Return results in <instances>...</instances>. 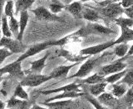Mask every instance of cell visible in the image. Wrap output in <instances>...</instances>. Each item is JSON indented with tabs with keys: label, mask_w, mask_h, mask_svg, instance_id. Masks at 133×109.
I'll list each match as a JSON object with an SVG mask.
<instances>
[{
	"label": "cell",
	"mask_w": 133,
	"mask_h": 109,
	"mask_svg": "<svg viewBox=\"0 0 133 109\" xmlns=\"http://www.w3.org/2000/svg\"><path fill=\"white\" fill-rule=\"evenodd\" d=\"M81 18L87 20L91 23H96L100 19V15L97 11L88 7H83L81 14Z\"/></svg>",
	"instance_id": "ac0fdd59"
},
{
	"label": "cell",
	"mask_w": 133,
	"mask_h": 109,
	"mask_svg": "<svg viewBox=\"0 0 133 109\" xmlns=\"http://www.w3.org/2000/svg\"><path fill=\"white\" fill-rule=\"evenodd\" d=\"M127 90H128V86L127 84L116 82L113 83V85H112L111 94L116 98H122L126 94Z\"/></svg>",
	"instance_id": "7402d4cb"
},
{
	"label": "cell",
	"mask_w": 133,
	"mask_h": 109,
	"mask_svg": "<svg viewBox=\"0 0 133 109\" xmlns=\"http://www.w3.org/2000/svg\"><path fill=\"white\" fill-rule=\"evenodd\" d=\"M133 39V30L131 28H121V36L114 42V45L127 43Z\"/></svg>",
	"instance_id": "d6986e66"
},
{
	"label": "cell",
	"mask_w": 133,
	"mask_h": 109,
	"mask_svg": "<svg viewBox=\"0 0 133 109\" xmlns=\"http://www.w3.org/2000/svg\"><path fill=\"white\" fill-rule=\"evenodd\" d=\"M52 1H53V0H52Z\"/></svg>",
	"instance_id": "681fc988"
},
{
	"label": "cell",
	"mask_w": 133,
	"mask_h": 109,
	"mask_svg": "<svg viewBox=\"0 0 133 109\" xmlns=\"http://www.w3.org/2000/svg\"><path fill=\"white\" fill-rule=\"evenodd\" d=\"M108 1H110L111 3H119L121 0H108Z\"/></svg>",
	"instance_id": "bcb514c9"
},
{
	"label": "cell",
	"mask_w": 133,
	"mask_h": 109,
	"mask_svg": "<svg viewBox=\"0 0 133 109\" xmlns=\"http://www.w3.org/2000/svg\"><path fill=\"white\" fill-rule=\"evenodd\" d=\"M1 33L4 37H12V33L9 29V26H8V18L3 14L2 16V21H1Z\"/></svg>",
	"instance_id": "1f68e13d"
},
{
	"label": "cell",
	"mask_w": 133,
	"mask_h": 109,
	"mask_svg": "<svg viewBox=\"0 0 133 109\" xmlns=\"http://www.w3.org/2000/svg\"><path fill=\"white\" fill-rule=\"evenodd\" d=\"M0 109H5V103L0 99Z\"/></svg>",
	"instance_id": "7bdbcfd3"
},
{
	"label": "cell",
	"mask_w": 133,
	"mask_h": 109,
	"mask_svg": "<svg viewBox=\"0 0 133 109\" xmlns=\"http://www.w3.org/2000/svg\"><path fill=\"white\" fill-rule=\"evenodd\" d=\"M123 14L127 15V18L133 19V7L131 6L129 8H123Z\"/></svg>",
	"instance_id": "f35d334b"
},
{
	"label": "cell",
	"mask_w": 133,
	"mask_h": 109,
	"mask_svg": "<svg viewBox=\"0 0 133 109\" xmlns=\"http://www.w3.org/2000/svg\"><path fill=\"white\" fill-rule=\"evenodd\" d=\"M49 55H50V53L48 52L43 57L40 58V59L32 62L30 68L27 71H23L24 74L25 75H27V74H41L42 72H43V68H45L46 60L48 58Z\"/></svg>",
	"instance_id": "7c38bea8"
},
{
	"label": "cell",
	"mask_w": 133,
	"mask_h": 109,
	"mask_svg": "<svg viewBox=\"0 0 133 109\" xmlns=\"http://www.w3.org/2000/svg\"><path fill=\"white\" fill-rule=\"evenodd\" d=\"M114 46V42L113 41H110V42H106V43H103L101 44H97L95 46H91V47H88L86 48H83L80 51L81 55H84V56H93V55H97L98 53H101L102 52L105 51V50L110 48L111 47H113Z\"/></svg>",
	"instance_id": "30bf717a"
},
{
	"label": "cell",
	"mask_w": 133,
	"mask_h": 109,
	"mask_svg": "<svg viewBox=\"0 0 133 109\" xmlns=\"http://www.w3.org/2000/svg\"><path fill=\"white\" fill-rule=\"evenodd\" d=\"M102 14L106 18L116 19L123 14V8L120 3H110L102 8Z\"/></svg>",
	"instance_id": "8992f818"
},
{
	"label": "cell",
	"mask_w": 133,
	"mask_h": 109,
	"mask_svg": "<svg viewBox=\"0 0 133 109\" xmlns=\"http://www.w3.org/2000/svg\"><path fill=\"white\" fill-rule=\"evenodd\" d=\"M28 109H48V108L43 107H41L40 105H32L31 107H29Z\"/></svg>",
	"instance_id": "b9f144b4"
},
{
	"label": "cell",
	"mask_w": 133,
	"mask_h": 109,
	"mask_svg": "<svg viewBox=\"0 0 133 109\" xmlns=\"http://www.w3.org/2000/svg\"><path fill=\"white\" fill-rule=\"evenodd\" d=\"M57 54L59 56H62L66 57V59H68L69 61L72 62H80L81 61L87 59L88 58L89 56H84V57H77V56H72L68 51H65V50H62L60 49L59 51H57Z\"/></svg>",
	"instance_id": "484cf974"
},
{
	"label": "cell",
	"mask_w": 133,
	"mask_h": 109,
	"mask_svg": "<svg viewBox=\"0 0 133 109\" xmlns=\"http://www.w3.org/2000/svg\"><path fill=\"white\" fill-rule=\"evenodd\" d=\"M19 14H20V18L18 21L19 33H18V37H17V39L19 40V41H22L24 31H25V29H26V27H27L28 23L29 14H28V10L22 11V12H20Z\"/></svg>",
	"instance_id": "2e32d148"
},
{
	"label": "cell",
	"mask_w": 133,
	"mask_h": 109,
	"mask_svg": "<svg viewBox=\"0 0 133 109\" xmlns=\"http://www.w3.org/2000/svg\"><path fill=\"white\" fill-rule=\"evenodd\" d=\"M102 82H105V77L102 76V75H100L98 73H94L93 75H91V76H89L88 78H87L84 80H82V83H87V84L92 85V84H96V83H99Z\"/></svg>",
	"instance_id": "83f0119b"
},
{
	"label": "cell",
	"mask_w": 133,
	"mask_h": 109,
	"mask_svg": "<svg viewBox=\"0 0 133 109\" xmlns=\"http://www.w3.org/2000/svg\"><path fill=\"white\" fill-rule=\"evenodd\" d=\"M99 59V57H92V58H88V60H87L84 63H83L81 67L79 70L77 72L73 74L72 76L69 77V78H85L86 76H87L95 68V65L97 63V60Z\"/></svg>",
	"instance_id": "9c48e42d"
},
{
	"label": "cell",
	"mask_w": 133,
	"mask_h": 109,
	"mask_svg": "<svg viewBox=\"0 0 133 109\" xmlns=\"http://www.w3.org/2000/svg\"><path fill=\"white\" fill-rule=\"evenodd\" d=\"M97 100L101 104H104V105H107L108 107H116L118 102L117 99L114 98L111 93H105V92L101 95H99Z\"/></svg>",
	"instance_id": "44dd1931"
},
{
	"label": "cell",
	"mask_w": 133,
	"mask_h": 109,
	"mask_svg": "<svg viewBox=\"0 0 133 109\" xmlns=\"http://www.w3.org/2000/svg\"><path fill=\"white\" fill-rule=\"evenodd\" d=\"M8 109H14V108H8Z\"/></svg>",
	"instance_id": "c3c4849f"
},
{
	"label": "cell",
	"mask_w": 133,
	"mask_h": 109,
	"mask_svg": "<svg viewBox=\"0 0 133 109\" xmlns=\"http://www.w3.org/2000/svg\"><path fill=\"white\" fill-rule=\"evenodd\" d=\"M114 33L113 30L107 27H104L97 23H88L84 28L72 33L73 37H86L88 35H107Z\"/></svg>",
	"instance_id": "6da1fadb"
},
{
	"label": "cell",
	"mask_w": 133,
	"mask_h": 109,
	"mask_svg": "<svg viewBox=\"0 0 133 109\" xmlns=\"http://www.w3.org/2000/svg\"><path fill=\"white\" fill-rule=\"evenodd\" d=\"M30 107V102L28 100H23L18 98L12 97L8 100L7 107L14 109H28Z\"/></svg>",
	"instance_id": "5bb4252c"
},
{
	"label": "cell",
	"mask_w": 133,
	"mask_h": 109,
	"mask_svg": "<svg viewBox=\"0 0 133 109\" xmlns=\"http://www.w3.org/2000/svg\"><path fill=\"white\" fill-rule=\"evenodd\" d=\"M12 53L10 51H8V49L4 48H0V65H1L3 61L6 59L7 57H10L12 55Z\"/></svg>",
	"instance_id": "8d00e7d4"
},
{
	"label": "cell",
	"mask_w": 133,
	"mask_h": 109,
	"mask_svg": "<svg viewBox=\"0 0 133 109\" xmlns=\"http://www.w3.org/2000/svg\"><path fill=\"white\" fill-rule=\"evenodd\" d=\"M88 1H98V0H80L81 3H86V2H88Z\"/></svg>",
	"instance_id": "f6af8a7d"
},
{
	"label": "cell",
	"mask_w": 133,
	"mask_h": 109,
	"mask_svg": "<svg viewBox=\"0 0 133 109\" xmlns=\"http://www.w3.org/2000/svg\"><path fill=\"white\" fill-rule=\"evenodd\" d=\"M116 25L120 28H131L133 26V19L129 18H123V17H118L114 19Z\"/></svg>",
	"instance_id": "4dcf8cb0"
},
{
	"label": "cell",
	"mask_w": 133,
	"mask_h": 109,
	"mask_svg": "<svg viewBox=\"0 0 133 109\" xmlns=\"http://www.w3.org/2000/svg\"><path fill=\"white\" fill-rule=\"evenodd\" d=\"M0 73L2 74H8L11 78L21 80L24 76V72L22 69V62L14 61L11 63L3 67L0 68Z\"/></svg>",
	"instance_id": "5b68a950"
},
{
	"label": "cell",
	"mask_w": 133,
	"mask_h": 109,
	"mask_svg": "<svg viewBox=\"0 0 133 109\" xmlns=\"http://www.w3.org/2000/svg\"><path fill=\"white\" fill-rule=\"evenodd\" d=\"M81 87V84H77V83H70V84L62 86L61 87H57V88L54 89H50V90H43V91H39V93L43 95H49V94H53V93H62V92H69V91H81L79 89V87Z\"/></svg>",
	"instance_id": "4fadbf2b"
},
{
	"label": "cell",
	"mask_w": 133,
	"mask_h": 109,
	"mask_svg": "<svg viewBox=\"0 0 133 109\" xmlns=\"http://www.w3.org/2000/svg\"><path fill=\"white\" fill-rule=\"evenodd\" d=\"M52 78L49 75L43 74H27L20 80V84L23 87H35L42 85L43 83L51 80Z\"/></svg>",
	"instance_id": "277c9868"
},
{
	"label": "cell",
	"mask_w": 133,
	"mask_h": 109,
	"mask_svg": "<svg viewBox=\"0 0 133 109\" xmlns=\"http://www.w3.org/2000/svg\"><path fill=\"white\" fill-rule=\"evenodd\" d=\"M64 8L66 10H68L73 17H75V18H81V14H82L83 6L80 1H75V2L71 3L68 4V5H66Z\"/></svg>",
	"instance_id": "ffe728a7"
},
{
	"label": "cell",
	"mask_w": 133,
	"mask_h": 109,
	"mask_svg": "<svg viewBox=\"0 0 133 109\" xmlns=\"http://www.w3.org/2000/svg\"><path fill=\"white\" fill-rule=\"evenodd\" d=\"M127 69H124L122 71H121V72L108 75L107 77H105V82L107 83H111V84L117 82L118 81H120L121 79H122V78L124 75L127 73Z\"/></svg>",
	"instance_id": "4316f807"
},
{
	"label": "cell",
	"mask_w": 133,
	"mask_h": 109,
	"mask_svg": "<svg viewBox=\"0 0 133 109\" xmlns=\"http://www.w3.org/2000/svg\"><path fill=\"white\" fill-rule=\"evenodd\" d=\"M4 3L5 2L3 0H0V39H1V21H2V16L3 14V6H4Z\"/></svg>",
	"instance_id": "60d3db41"
},
{
	"label": "cell",
	"mask_w": 133,
	"mask_h": 109,
	"mask_svg": "<svg viewBox=\"0 0 133 109\" xmlns=\"http://www.w3.org/2000/svg\"><path fill=\"white\" fill-rule=\"evenodd\" d=\"M3 1H4V2H7V1H8V0H3Z\"/></svg>",
	"instance_id": "7dc6e473"
},
{
	"label": "cell",
	"mask_w": 133,
	"mask_h": 109,
	"mask_svg": "<svg viewBox=\"0 0 133 109\" xmlns=\"http://www.w3.org/2000/svg\"><path fill=\"white\" fill-rule=\"evenodd\" d=\"M14 0H8L5 2L3 6V14L5 15L7 18H10V17L14 16Z\"/></svg>",
	"instance_id": "d6a6232c"
},
{
	"label": "cell",
	"mask_w": 133,
	"mask_h": 109,
	"mask_svg": "<svg viewBox=\"0 0 133 109\" xmlns=\"http://www.w3.org/2000/svg\"><path fill=\"white\" fill-rule=\"evenodd\" d=\"M3 80V74H2L1 73H0V84H1Z\"/></svg>",
	"instance_id": "ee69618b"
},
{
	"label": "cell",
	"mask_w": 133,
	"mask_h": 109,
	"mask_svg": "<svg viewBox=\"0 0 133 109\" xmlns=\"http://www.w3.org/2000/svg\"><path fill=\"white\" fill-rule=\"evenodd\" d=\"M120 4L123 8H129L133 5V0H121Z\"/></svg>",
	"instance_id": "ab89813d"
},
{
	"label": "cell",
	"mask_w": 133,
	"mask_h": 109,
	"mask_svg": "<svg viewBox=\"0 0 133 109\" xmlns=\"http://www.w3.org/2000/svg\"><path fill=\"white\" fill-rule=\"evenodd\" d=\"M127 96L125 98V100L127 101V103L129 106H131L132 104V101H133V93H132V87H129V89L127 91Z\"/></svg>",
	"instance_id": "74e56055"
},
{
	"label": "cell",
	"mask_w": 133,
	"mask_h": 109,
	"mask_svg": "<svg viewBox=\"0 0 133 109\" xmlns=\"http://www.w3.org/2000/svg\"><path fill=\"white\" fill-rule=\"evenodd\" d=\"M85 93H82V91H69V92H62V93L61 94H57L56 96H54L52 98H50L46 100V102H52L53 100H61V99H64V98H77L79 97H82V96H84Z\"/></svg>",
	"instance_id": "e0dca14e"
},
{
	"label": "cell",
	"mask_w": 133,
	"mask_h": 109,
	"mask_svg": "<svg viewBox=\"0 0 133 109\" xmlns=\"http://www.w3.org/2000/svg\"><path fill=\"white\" fill-rule=\"evenodd\" d=\"M132 70L131 69H129L127 70V73L124 75V76L122 78V80L118 81V83H124V84H127L129 87H132L133 84V78H132Z\"/></svg>",
	"instance_id": "836d02e7"
},
{
	"label": "cell",
	"mask_w": 133,
	"mask_h": 109,
	"mask_svg": "<svg viewBox=\"0 0 133 109\" xmlns=\"http://www.w3.org/2000/svg\"><path fill=\"white\" fill-rule=\"evenodd\" d=\"M114 47H115L114 53L120 58H123L126 57V55L128 53V50L130 48V46H129L127 43L116 44V45H114Z\"/></svg>",
	"instance_id": "d4e9b609"
},
{
	"label": "cell",
	"mask_w": 133,
	"mask_h": 109,
	"mask_svg": "<svg viewBox=\"0 0 133 109\" xmlns=\"http://www.w3.org/2000/svg\"><path fill=\"white\" fill-rule=\"evenodd\" d=\"M54 41H55V40L43 42V43H37V44H34L32 46H30V47H29L28 49H26V51L21 54V56L18 58V59H17V61L22 62L23 60L27 59V58H28V57H32V56L36 55V54H37V53L44 51V50H46V49L53 47V46H55Z\"/></svg>",
	"instance_id": "7a4b0ae2"
},
{
	"label": "cell",
	"mask_w": 133,
	"mask_h": 109,
	"mask_svg": "<svg viewBox=\"0 0 133 109\" xmlns=\"http://www.w3.org/2000/svg\"><path fill=\"white\" fill-rule=\"evenodd\" d=\"M35 1L36 0H17L15 3V14L29 9Z\"/></svg>",
	"instance_id": "603a6c76"
},
{
	"label": "cell",
	"mask_w": 133,
	"mask_h": 109,
	"mask_svg": "<svg viewBox=\"0 0 133 109\" xmlns=\"http://www.w3.org/2000/svg\"><path fill=\"white\" fill-rule=\"evenodd\" d=\"M32 12L36 17L37 19L40 21H49V22H59L62 19L60 17L57 16L56 14H52L46 8L40 6L37 7L35 9H32Z\"/></svg>",
	"instance_id": "52a82bcc"
},
{
	"label": "cell",
	"mask_w": 133,
	"mask_h": 109,
	"mask_svg": "<svg viewBox=\"0 0 133 109\" xmlns=\"http://www.w3.org/2000/svg\"><path fill=\"white\" fill-rule=\"evenodd\" d=\"M48 109H76L77 105L73 100H60L57 102H47L41 103Z\"/></svg>",
	"instance_id": "8fae6325"
},
{
	"label": "cell",
	"mask_w": 133,
	"mask_h": 109,
	"mask_svg": "<svg viewBox=\"0 0 133 109\" xmlns=\"http://www.w3.org/2000/svg\"><path fill=\"white\" fill-rule=\"evenodd\" d=\"M64 7H65L64 5H62V4L59 3L57 1L54 2V3L50 4V6H49L50 12H52V14H58V12H61L62 9H63Z\"/></svg>",
	"instance_id": "d590c367"
},
{
	"label": "cell",
	"mask_w": 133,
	"mask_h": 109,
	"mask_svg": "<svg viewBox=\"0 0 133 109\" xmlns=\"http://www.w3.org/2000/svg\"><path fill=\"white\" fill-rule=\"evenodd\" d=\"M0 48H4L14 53H23L26 51L27 48L23 44L22 41L12 39V37H1L0 39Z\"/></svg>",
	"instance_id": "3957f363"
},
{
	"label": "cell",
	"mask_w": 133,
	"mask_h": 109,
	"mask_svg": "<svg viewBox=\"0 0 133 109\" xmlns=\"http://www.w3.org/2000/svg\"><path fill=\"white\" fill-rule=\"evenodd\" d=\"M8 26H9V29L12 33V35H14V37L17 39V37H18V33H19L18 21L17 20L14 16L8 18Z\"/></svg>",
	"instance_id": "f546056e"
},
{
	"label": "cell",
	"mask_w": 133,
	"mask_h": 109,
	"mask_svg": "<svg viewBox=\"0 0 133 109\" xmlns=\"http://www.w3.org/2000/svg\"><path fill=\"white\" fill-rule=\"evenodd\" d=\"M12 97L18 98L23 99V100H29L28 94L27 93V92L23 89V87L21 85L19 82L18 83V85L15 87Z\"/></svg>",
	"instance_id": "f1b7e54d"
},
{
	"label": "cell",
	"mask_w": 133,
	"mask_h": 109,
	"mask_svg": "<svg viewBox=\"0 0 133 109\" xmlns=\"http://www.w3.org/2000/svg\"><path fill=\"white\" fill-rule=\"evenodd\" d=\"M107 86V83L106 82L96 83V84H92L89 87V92L93 96V97H98L99 95L103 93L106 90V87Z\"/></svg>",
	"instance_id": "cb8c5ba5"
},
{
	"label": "cell",
	"mask_w": 133,
	"mask_h": 109,
	"mask_svg": "<svg viewBox=\"0 0 133 109\" xmlns=\"http://www.w3.org/2000/svg\"><path fill=\"white\" fill-rule=\"evenodd\" d=\"M127 67V63L123 62L122 61V59L121 60L119 59V60H116V61L113 62L112 63L103 66L102 68L100 69L98 73L100 75H102V76L107 77V76H108V75L118 73V72H121V71H122L124 69H126Z\"/></svg>",
	"instance_id": "ba28073f"
},
{
	"label": "cell",
	"mask_w": 133,
	"mask_h": 109,
	"mask_svg": "<svg viewBox=\"0 0 133 109\" xmlns=\"http://www.w3.org/2000/svg\"><path fill=\"white\" fill-rule=\"evenodd\" d=\"M86 98H87V101H88L96 109H110V108H108L107 107L104 106L103 104H101L97 99L91 98V97H90V96H86Z\"/></svg>",
	"instance_id": "e575fe53"
},
{
	"label": "cell",
	"mask_w": 133,
	"mask_h": 109,
	"mask_svg": "<svg viewBox=\"0 0 133 109\" xmlns=\"http://www.w3.org/2000/svg\"><path fill=\"white\" fill-rule=\"evenodd\" d=\"M79 62H73V64L71 65H63V66H59L57 68H55L53 71H52L51 73L49 74V76L53 78H60V77H66L70 72V70L72 68H74L75 66L77 65Z\"/></svg>",
	"instance_id": "9a60e30c"
}]
</instances>
